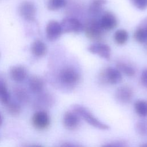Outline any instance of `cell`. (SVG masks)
Here are the masks:
<instances>
[{"label":"cell","instance_id":"7402d4cb","mask_svg":"<svg viewBox=\"0 0 147 147\" xmlns=\"http://www.w3.org/2000/svg\"><path fill=\"white\" fill-rule=\"evenodd\" d=\"M117 68L127 76L131 77L135 75L136 71L130 65L123 62H119L117 64Z\"/></svg>","mask_w":147,"mask_h":147},{"label":"cell","instance_id":"d4e9b609","mask_svg":"<svg viewBox=\"0 0 147 147\" xmlns=\"http://www.w3.org/2000/svg\"><path fill=\"white\" fill-rule=\"evenodd\" d=\"M137 133L141 136H147V119H140L137 122L135 125Z\"/></svg>","mask_w":147,"mask_h":147},{"label":"cell","instance_id":"6da1fadb","mask_svg":"<svg viewBox=\"0 0 147 147\" xmlns=\"http://www.w3.org/2000/svg\"><path fill=\"white\" fill-rule=\"evenodd\" d=\"M71 110L75 112L80 118H82L94 127L102 130H107L110 129L109 125L99 120L90 110L82 105L78 104L74 105L71 107Z\"/></svg>","mask_w":147,"mask_h":147},{"label":"cell","instance_id":"8fae6325","mask_svg":"<svg viewBox=\"0 0 147 147\" xmlns=\"http://www.w3.org/2000/svg\"><path fill=\"white\" fill-rule=\"evenodd\" d=\"M9 74L11 80L17 83H21L27 78L28 71L25 66L18 64L10 67Z\"/></svg>","mask_w":147,"mask_h":147},{"label":"cell","instance_id":"603a6c76","mask_svg":"<svg viewBox=\"0 0 147 147\" xmlns=\"http://www.w3.org/2000/svg\"><path fill=\"white\" fill-rule=\"evenodd\" d=\"M67 2V0H47V7L51 11H55L64 7Z\"/></svg>","mask_w":147,"mask_h":147},{"label":"cell","instance_id":"f1b7e54d","mask_svg":"<svg viewBox=\"0 0 147 147\" xmlns=\"http://www.w3.org/2000/svg\"><path fill=\"white\" fill-rule=\"evenodd\" d=\"M60 147H83L79 145L75 144L71 142H65Z\"/></svg>","mask_w":147,"mask_h":147},{"label":"cell","instance_id":"52a82bcc","mask_svg":"<svg viewBox=\"0 0 147 147\" xmlns=\"http://www.w3.org/2000/svg\"><path fill=\"white\" fill-rule=\"evenodd\" d=\"M102 80L110 84H117L122 80L121 72L115 68L107 67L101 74Z\"/></svg>","mask_w":147,"mask_h":147},{"label":"cell","instance_id":"30bf717a","mask_svg":"<svg viewBox=\"0 0 147 147\" xmlns=\"http://www.w3.org/2000/svg\"><path fill=\"white\" fill-rule=\"evenodd\" d=\"M80 117L74 111H66L63 117V123L64 127L68 130H75L80 124Z\"/></svg>","mask_w":147,"mask_h":147},{"label":"cell","instance_id":"4fadbf2b","mask_svg":"<svg viewBox=\"0 0 147 147\" xmlns=\"http://www.w3.org/2000/svg\"><path fill=\"white\" fill-rule=\"evenodd\" d=\"M87 49L91 53L97 55L106 60H108L110 59L111 48L107 44L99 42L94 43L89 45Z\"/></svg>","mask_w":147,"mask_h":147},{"label":"cell","instance_id":"d6986e66","mask_svg":"<svg viewBox=\"0 0 147 147\" xmlns=\"http://www.w3.org/2000/svg\"><path fill=\"white\" fill-rule=\"evenodd\" d=\"M134 109L136 114L142 117H147V100L144 99L137 100L134 103Z\"/></svg>","mask_w":147,"mask_h":147},{"label":"cell","instance_id":"f546056e","mask_svg":"<svg viewBox=\"0 0 147 147\" xmlns=\"http://www.w3.org/2000/svg\"><path fill=\"white\" fill-rule=\"evenodd\" d=\"M3 122V116H2V114L0 113V127L2 125Z\"/></svg>","mask_w":147,"mask_h":147},{"label":"cell","instance_id":"d6a6232c","mask_svg":"<svg viewBox=\"0 0 147 147\" xmlns=\"http://www.w3.org/2000/svg\"><path fill=\"white\" fill-rule=\"evenodd\" d=\"M31 147H42V146H41L40 145H34V146H32Z\"/></svg>","mask_w":147,"mask_h":147},{"label":"cell","instance_id":"3957f363","mask_svg":"<svg viewBox=\"0 0 147 147\" xmlns=\"http://www.w3.org/2000/svg\"><path fill=\"white\" fill-rule=\"evenodd\" d=\"M36 12V6L32 1L28 0L23 1L18 6L19 14L23 19L27 21H34Z\"/></svg>","mask_w":147,"mask_h":147},{"label":"cell","instance_id":"ba28073f","mask_svg":"<svg viewBox=\"0 0 147 147\" xmlns=\"http://www.w3.org/2000/svg\"><path fill=\"white\" fill-rule=\"evenodd\" d=\"M62 29L60 23L56 20L49 21L45 28L47 38L50 41H54L58 39L62 34Z\"/></svg>","mask_w":147,"mask_h":147},{"label":"cell","instance_id":"8992f818","mask_svg":"<svg viewBox=\"0 0 147 147\" xmlns=\"http://www.w3.org/2000/svg\"><path fill=\"white\" fill-rule=\"evenodd\" d=\"M63 33H80L84 30V25L73 17H65L60 22Z\"/></svg>","mask_w":147,"mask_h":147},{"label":"cell","instance_id":"4dcf8cb0","mask_svg":"<svg viewBox=\"0 0 147 147\" xmlns=\"http://www.w3.org/2000/svg\"><path fill=\"white\" fill-rule=\"evenodd\" d=\"M101 147H113L111 144H105L102 145Z\"/></svg>","mask_w":147,"mask_h":147},{"label":"cell","instance_id":"7a4b0ae2","mask_svg":"<svg viewBox=\"0 0 147 147\" xmlns=\"http://www.w3.org/2000/svg\"><path fill=\"white\" fill-rule=\"evenodd\" d=\"M57 78L61 86L67 89H72L79 83L80 75L74 67H65L59 71Z\"/></svg>","mask_w":147,"mask_h":147},{"label":"cell","instance_id":"cb8c5ba5","mask_svg":"<svg viewBox=\"0 0 147 147\" xmlns=\"http://www.w3.org/2000/svg\"><path fill=\"white\" fill-rule=\"evenodd\" d=\"M7 110L9 114L12 115L16 116L20 114L21 111V106L17 102L10 101L7 105Z\"/></svg>","mask_w":147,"mask_h":147},{"label":"cell","instance_id":"5b68a950","mask_svg":"<svg viewBox=\"0 0 147 147\" xmlns=\"http://www.w3.org/2000/svg\"><path fill=\"white\" fill-rule=\"evenodd\" d=\"M51 118L48 113L44 110H39L35 112L32 117V125L36 129L44 130L49 127Z\"/></svg>","mask_w":147,"mask_h":147},{"label":"cell","instance_id":"ffe728a7","mask_svg":"<svg viewBox=\"0 0 147 147\" xmlns=\"http://www.w3.org/2000/svg\"><path fill=\"white\" fill-rule=\"evenodd\" d=\"M129 37L127 32L125 29H118L115 31L114 34V40L115 43L118 45H122L125 44Z\"/></svg>","mask_w":147,"mask_h":147},{"label":"cell","instance_id":"4316f807","mask_svg":"<svg viewBox=\"0 0 147 147\" xmlns=\"http://www.w3.org/2000/svg\"><path fill=\"white\" fill-rule=\"evenodd\" d=\"M141 82L142 84L147 88V68L144 69L141 74Z\"/></svg>","mask_w":147,"mask_h":147},{"label":"cell","instance_id":"836d02e7","mask_svg":"<svg viewBox=\"0 0 147 147\" xmlns=\"http://www.w3.org/2000/svg\"><path fill=\"white\" fill-rule=\"evenodd\" d=\"M0 56H1V55H0Z\"/></svg>","mask_w":147,"mask_h":147},{"label":"cell","instance_id":"484cf974","mask_svg":"<svg viewBox=\"0 0 147 147\" xmlns=\"http://www.w3.org/2000/svg\"><path fill=\"white\" fill-rule=\"evenodd\" d=\"M130 1L140 10H144L147 7V0H130Z\"/></svg>","mask_w":147,"mask_h":147},{"label":"cell","instance_id":"44dd1931","mask_svg":"<svg viewBox=\"0 0 147 147\" xmlns=\"http://www.w3.org/2000/svg\"><path fill=\"white\" fill-rule=\"evenodd\" d=\"M106 0H92L89 6L90 13L96 15L100 12L103 6L106 3Z\"/></svg>","mask_w":147,"mask_h":147},{"label":"cell","instance_id":"5bb4252c","mask_svg":"<svg viewBox=\"0 0 147 147\" xmlns=\"http://www.w3.org/2000/svg\"><path fill=\"white\" fill-rule=\"evenodd\" d=\"M28 84L30 91L34 94H40L44 91L45 82L42 78L39 76H30L28 79Z\"/></svg>","mask_w":147,"mask_h":147},{"label":"cell","instance_id":"9a60e30c","mask_svg":"<svg viewBox=\"0 0 147 147\" xmlns=\"http://www.w3.org/2000/svg\"><path fill=\"white\" fill-rule=\"evenodd\" d=\"M54 102L53 96L48 92H41L38 94L37 97L34 100V106L39 108L49 107Z\"/></svg>","mask_w":147,"mask_h":147},{"label":"cell","instance_id":"ac0fdd59","mask_svg":"<svg viewBox=\"0 0 147 147\" xmlns=\"http://www.w3.org/2000/svg\"><path fill=\"white\" fill-rule=\"evenodd\" d=\"M10 101V94L5 78L0 74V102L6 105Z\"/></svg>","mask_w":147,"mask_h":147},{"label":"cell","instance_id":"e0dca14e","mask_svg":"<svg viewBox=\"0 0 147 147\" xmlns=\"http://www.w3.org/2000/svg\"><path fill=\"white\" fill-rule=\"evenodd\" d=\"M14 95L20 104H26L30 99L28 90L21 86H16L13 88Z\"/></svg>","mask_w":147,"mask_h":147},{"label":"cell","instance_id":"83f0119b","mask_svg":"<svg viewBox=\"0 0 147 147\" xmlns=\"http://www.w3.org/2000/svg\"><path fill=\"white\" fill-rule=\"evenodd\" d=\"M111 144L113 147H128L127 144L123 140H117Z\"/></svg>","mask_w":147,"mask_h":147},{"label":"cell","instance_id":"7c38bea8","mask_svg":"<svg viewBox=\"0 0 147 147\" xmlns=\"http://www.w3.org/2000/svg\"><path fill=\"white\" fill-rule=\"evenodd\" d=\"M99 22L103 30H110L117 26L118 20L116 16L113 13L106 11L101 16Z\"/></svg>","mask_w":147,"mask_h":147},{"label":"cell","instance_id":"2e32d148","mask_svg":"<svg viewBox=\"0 0 147 147\" xmlns=\"http://www.w3.org/2000/svg\"><path fill=\"white\" fill-rule=\"evenodd\" d=\"M31 53L36 57H42L47 52L46 44L41 40H35L30 45Z\"/></svg>","mask_w":147,"mask_h":147},{"label":"cell","instance_id":"9c48e42d","mask_svg":"<svg viewBox=\"0 0 147 147\" xmlns=\"http://www.w3.org/2000/svg\"><path fill=\"white\" fill-rule=\"evenodd\" d=\"M133 91L128 86H122L119 87L115 91V98L116 100L121 104L129 103L133 98Z\"/></svg>","mask_w":147,"mask_h":147},{"label":"cell","instance_id":"277c9868","mask_svg":"<svg viewBox=\"0 0 147 147\" xmlns=\"http://www.w3.org/2000/svg\"><path fill=\"white\" fill-rule=\"evenodd\" d=\"M84 30L86 36L92 40H99L103 35V30L100 26L99 20L92 19L88 21L85 26Z\"/></svg>","mask_w":147,"mask_h":147},{"label":"cell","instance_id":"1f68e13d","mask_svg":"<svg viewBox=\"0 0 147 147\" xmlns=\"http://www.w3.org/2000/svg\"><path fill=\"white\" fill-rule=\"evenodd\" d=\"M139 147H147V144H142L140 145Z\"/></svg>","mask_w":147,"mask_h":147}]
</instances>
